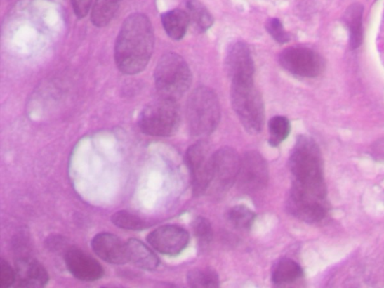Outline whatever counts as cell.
Instances as JSON below:
<instances>
[{
  "instance_id": "1",
  "label": "cell",
  "mask_w": 384,
  "mask_h": 288,
  "mask_svg": "<svg viewBox=\"0 0 384 288\" xmlns=\"http://www.w3.org/2000/svg\"><path fill=\"white\" fill-rule=\"evenodd\" d=\"M154 31L144 14L129 15L119 32L114 57L117 68L126 74H136L147 67L154 49Z\"/></svg>"
},
{
  "instance_id": "2",
  "label": "cell",
  "mask_w": 384,
  "mask_h": 288,
  "mask_svg": "<svg viewBox=\"0 0 384 288\" xmlns=\"http://www.w3.org/2000/svg\"><path fill=\"white\" fill-rule=\"evenodd\" d=\"M294 177L293 186L307 193L326 198L322 152L310 137L298 138L289 161Z\"/></svg>"
},
{
  "instance_id": "3",
  "label": "cell",
  "mask_w": 384,
  "mask_h": 288,
  "mask_svg": "<svg viewBox=\"0 0 384 288\" xmlns=\"http://www.w3.org/2000/svg\"><path fill=\"white\" fill-rule=\"evenodd\" d=\"M186 118L191 135L206 137L216 129L221 118V107L211 88L199 86L191 93L186 105Z\"/></svg>"
},
{
  "instance_id": "4",
  "label": "cell",
  "mask_w": 384,
  "mask_h": 288,
  "mask_svg": "<svg viewBox=\"0 0 384 288\" xmlns=\"http://www.w3.org/2000/svg\"><path fill=\"white\" fill-rule=\"evenodd\" d=\"M154 79L160 98L178 101L188 91L192 74L188 63L179 54L167 53L157 63Z\"/></svg>"
},
{
  "instance_id": "5",
  "label": "cell",
  "mask_w": 384,
  "mask_h": 288,
  "mask_svg": "<svg viewBox=\"0 0 384 288\" xmlns=\"http://www.w3.org/2000/svg\"><path fill=\"white\" fill-rule=\"evenodd\" d=\"M232 83L230 102L236 114L250 134H259L265 124V107L254 81Z\"/></svg>"
},
{
  "instance_id": "6",
  "label": "cell",
  "mask_w": 384,
  "mask_h": 288,
  "mask_svg": "<svg viewBox=\"0 0 384 288\" xmlns=\"http://www.w3.org/2000/svg\"><path fill=\"white\" fill-rule=\"evenodd\" d=\"M180 122V109L177 101L160 98L142 110L138 126L147 136L169 137L178 131Z\"/></svg>"
},
{
  "instance_id": "7",
  "label": "cell",
  "mask_w": 384,
  "mask_h": 288,
  "mask_svg": "<svg viewBox=\"0 0 384 288\" xmlns=\"http://www.w3.org/2000/svg\"><path fill=\"white\" fill-rule=\"evenodd\" d=\"M185 159L190 171L193 193L202 195L213 183V154L207 143L199 141L189 148Z\"/></svg>"
},
{
  "instance_id": "8",
  "label": "cell",
  "mask_w": 384,
  "mask_h": 288,
  "mask_svg": "<svg viewBox=\"0 0 384 288\" xmlns=\"http://www.w3.org/2000/svg\"><path fill=\"white\" fill-rule=\"evenodd\" d=\"M279 60L284 70L310 79L320 75L324 68L320 55L308 48H288L279 54Z\"/></svg>"
},
{
  "instance_id": "9",
  "label": "cell",
  "mask_w": 384,
  "mask_h": 288,
  "mask_svg": "<svg viewBox=\"0 0 384 288\" xmlns=\"http://www.w3.org/2000/svg\"><path fill=\"white\" fill-rule=\"evenodd\" d=\"M237 181L241 190L248 193L257 192L267 186L268 165L259 152H247L241 159Z\"/></svg>"
},
{
  "instance_id": "10",
  "label": "cell",
  "mask_w": 384,
  "mask_h": 288,
  "mask_svg": "<svg viewBox=\"0 0 384 288\" xmlns=\"http://www.w3.org/2000/svg\"><path fill=\"white\" fill-rule=\"evenodd\" d=\"M289 209L293 216L305 223H317L326 216L329 205L326 198L306 193L292 187Z\"/></svg>"
},
{
  "instance_id": "11",
  "label": "cell",
  "mask_w": 384,
  "mask_h": 288,
  "mask_svg": "<svg viewBox=\"0 0 384 288\" xmlns=\"http://www.w3.org/2000/svg\"><path fill=\"white\" fill-rule=\"evenodd\" d=\"M225 70L232 82L254 81L255 64L246 43L237 41L230 46L225 58Z\"/></svg>"
},
{
  "instance_id": "12",
  "label": "cell",
  "mask_w": 384,
  "mask_h": 288,
  "mask_svg": "<svg viewBox=\"0 0 384 288\" xmlns=\"http://www.w3.org/2000/svg\"><path fill=\"white\" fill-rule=\"evenodd\" d=\"M147 240L159 252L175 256L187 247L190 235L187 231L178 225H164L152 231Z\"/></svg>"
},
{
  "instance_id": "13",
  "label": "cell",
  "mask_w": 384,
  "mask_h": 288,
  "mask_svg": "<svg viewBox=\"0 0 384 288\" xmlns=\"http://www.w3.org/2000/svg\"><path fill=\"white\" fill-rule=\"evenodd\" d=\"M241 158L232 148H223L213 154V180L222 190H227L237 181Z\"/></svg>"
},
{
  "instance_id": "14",
  "label": "cell",
  "mask_w": 384,
  "mask_h": 288,
  "mask_svg": "<svg viewBox=\"0 0 384 288\" xmlns=\"http://www.w3.org/2000/svg\"><path fill=\"white\" fill-rule=\"evenodd\" d=\"M64 259L71 274L81 281L94 282L104 275L101 264L81 249H69L65 252Z\"/></svg>"
},
{
  "instance_id": "15",
  "label": "cell",
  "mask_w": 384,
  "mask_h": 288,
  "mask_svg": "<svg viewBox=\"0 0 384 288\" xmlns=\"http://www.w3.org/2000/svg\"><path fill=\"white\" fill-rule=\"evenodd\" d=\"M93 250L107 263L124 264L128 262L126 242L111 233H101L91 242Z\"/></svg>"
},
{
  "instance_id": "16",
  "label": "cell",
  "mask_w": 384,
  "mask_h": 288,
  "mask_svg": "<svg viewBox=\"0 0 384 288\" xmlns=\"http://www.w3.org/2000/svg\"><path fill=\"white\" fill-rule=\"evenodd\" d=\"M15 284L21 287H41L49 281L46 269L34 258H20L15 263Z\"/></svg>"
},
{
  "instance_id": "17",
  "label": "cell",
  "mask_w": 384,
  "mask_h": 288,
  "mask_svg": "<svg viewBox=\"0 0 384 288\" xmlns=\"http://www.w3.org/2000/svg\"><path fill=\"white\" fill-rule=\"evenodd\" d=\"M128 261L136 267L146 270H154L158 268L159 260L144 242L137 239H129L126 242Z\"/></svg>"
},
{
  "instance_id": "18",
  "label": "cell",
  "mask_w": 384,
  "mask_h": 288,
  "mask_svg": "<svg viewBox=\"0 0 384 288\" xmlns=\"http://www.w3.org/2000/svg\"><path fill=\"white\" fill-rule=\"evenodd\" d=\"M364 6L360 4L350 6L345 13L344 21L349 30L350 47L352 50L357 49L363 42Z\"/></svg>"
},
{
  "instance_id": "19",
  "label": "cell",
  "mask_w": 384,
  "mask_h": 288,
  "mask_svg": "<svg viewBox=\"0 0 384 288\" xmlns=\"http://www.w3.org/2000/svg\"><path fill=\"white\" fill-rule=\"evenodd\" d=\"M161 23L168 36L173 40L180 41L187 32L190 18L181 9H173L161 15Z\"/></svg>"
},
{
  "instance_id": "20",
  "label": "cell",
  "mask_w": 384,
  "mask_h": 288,
  "mask_svg": "<svg viewBox=\"0 0 384 288\" xmlns=\"http://www.w3.org/2000/svg\"><path fill=\"white\" fill-rule=\"evenodd\" d=\"M303 276V270L297 262L284 258L274 267L272 279L274 284L282 286L294 283L300 280Z\"/></svg>"
},
{
  "instance_id": "21",
  "label": "cell",
  "mask_w": 384,
  "mask_h": 288,
  "mask_svg": "<svg viewBox=\"0 0 384 288\" xmlns=\"http://www.w3.org/2000/svg\"><path fill=\"white\" fill-rule=\"evenodd\" d=\"M123 0H96L91 14L94 26L104 27L111 23Z\"/></svg>"
},
{
  "instance_id": "22",
  "label": "cell",
  "mask_w": 384,
  "mask_h": 288,
  "mask_svg": "<svg viewBox=\"0 0 384 288\" xmlns=\"http://www.w3.org/2000/svg\"><path fill=\"white\" fill-rule=\"evenodd\" d=\"M186 8L189 11L190 19L200 32H206L213 25V15L199 0H187Z\"/></svg>"
},
{
  "instance_id": "23",
  "label": "cell",
  "mask_w": 384,
  "mask_h": 288,
  "mask_svg": "<svg viewBox=\"0 0 384 288\" xmlns=\"http://www.w3.org/2000/svg\"><path fill=\"white\" fill-rule=\"evenodd\" d=\"M270 140L272 147H278L289 137L291 124L288 118L282 116L272 117L269 122Z\"/></svg>"
},
{
  "instance_id": "24",
  "label": "cell",
  "mask_w": 384,
  "mask_h": 288,
  "mask_svg": "<svg viewBox=\"0 0 384 288\" xmlns=\"http://www.w3.org/2000/svg\"><path fill=\"white\" fill-rule=\"evenodd\" d=\"M187 282L192 287H218V274L210 268H199L191 270L187 275Z\"/></svg>"
},
{
  "instance_id": "25",
  "label": "cell",
  "mask_w": 384,
  "mask_h": 288,
  "mask_svg": "<svg viewBox=\"0 0 384 288\" xmlns=\"http://www.w3.org/2000/svg\"><path fill=\"white\" fill-rule=\"evenodd\" d=\"M256 214L244 205H237L230 209L228 219L236 228L248 230L254 224Z\"/></svg>"
},
{
  "instance_id": "26",
  "label": "cell",
  "mask_w": 384,
  "mask_h": 288,
  "mask_svg": "<svg viewBox=\"0 0 384 288\" xmlns=\"http://www.w3.org/2000/svg\"><path fill=\"white\" fill-rule=\"evenodd\" d=\"M112 221L118 228L126 230H139L145 227L144 221L126 210H121V211L114 214L112 217Z\"/></svg>"
},
{
  "instance_id": "27",
  "label": "cell",
  "mask_w": 384,
  "mask_h": 288,
  "mask_svg": "<svg viewBox=\"0 0 384 288\" xmlns=\"http://www.w3.org/2000/svg\"><path fill=\"white\" fill-rule=\"evenodd\" d=\"M194 234L201 246H208L213 240V232L209 220L204 217H197L193 223Z\"/></svg>"
},
{
  "instance_id": "28",
  "label": "cell",
  "mask_w": 384,
  "mask_h": 288,
  "mask_svg": "<svg viewBox=\"0 0 384 288\" xmlns=\"http://www.w3.org/2000/svg\"><path fill=\"white\" fill-rule=\"evenodd\" d=\"M266 29L269 34L279 44H285L290 41L289 33L285 31L279 19L270 18L267 21Z\"/></svg>"
},
{
  "instance_id": "29",
  "label": "cell",
  "mask_w": 384,
  "mask_h": 288,
  "mask_svg": "<svg viewBox=\"0 0 384 288\" xmlns=\"http://www.w3.org/2000/svg\"><path fill=\"white\" fill-rule=\"evenodd\" d=\"M15 284V271L6 261H0V287L8 288Z\"/></svg>"
},
{
  "instance_id": "30",
  "label": "cell",
  "mask_w": 384,
  "mask_h": 288,
  "mask_svg": "<svg viewBox=\"0 0 384 288\" xmlns=\"http://www.w3.org/2000/svg\"><path fill=\"white\" fill-rule=\"evenodd\" d=\"M93 0H71L72 6L77 17L81 19L90 12Z\"/></svg>"
}]
</instances>
